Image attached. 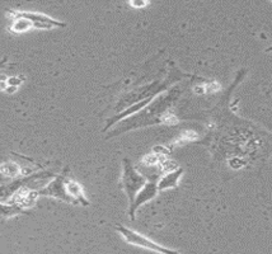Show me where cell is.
<instances>
[{
	"label": "cell",
	"mask_w": 272,
	"mask_h": 254,
	"mask_svg": "<svg viewBox=\"0 0 272 254\" xmlns=\"http://www.w3.org/2000/svg\"><path fill=\"white\" fill-rule=\"evenodd\" d=\"M114 229H116V230L118 232V234L126 240V243H129V244L131 245L144 248V249H148V251L155 252V253H159V254H181L180 252L173 251V249H169V248L161 247V245L157 244L155 241L150 240V239L144 236V235L134 232V230L126 228V226L116 225L114 226Z\"/></svg>",
	"instance_id": "6da1fadb"
},
{
	"label": "cell",
	"mask_w": 272,
	"mask_h": 254,
	"mask_svg": "<svg viewBox=\"0 0 272 254\" xmlns=\"http://www.w3.org/2000/svg\"><path fill=\"white\" fill-rule=\"evenodd\" d=\"M146 183L145 177L135 169L133 164H131L130 159H124V173H122V178H121V186L126 192L127 197H129V203H131L135 198L136 193L142 188V186Z\"/></svg>",
	"instance_id": "7a4b0ae2"
},
{
	"label": "cell",
	"mask_w": 272,
	"mask_h": 254,
	"mask_svg": "<svg viewBox=\"0 0 272 254\" xmlns=\"http://www.w3.org/2000/svg\"><path fill=\"white\" fill-rule=\"evenodd\" d=\"M68 175H69V168H65V170L63 173H60V174H57L56 177H54V179L47 186H45L41 190H37L38 197H54V198H57V200H61L64 202L73 205V201L68 196L67 190H65V179H67Z\"/></svg>",
	"instance_id": "3957f363"
},
{
	"label": "cell",
	"mask_w": 272,
	"mask_h": 254,
	"mask_svg": "<svg viewBox=\"0 0 272 254\" xmlns=\"http://www.w3.org/2000/svg\"><path fill=\"white\" fill-rule=\"evenodd\" d=\"M18 16L28 19L33 25V29H52V28H63L67 27V23L60 22L57 19L51 18V17L42 14V13L36 12H18Z\"/></svg>",
	"instance_id": "277c9868"
},
{
	"label": "cell",
	"mask_w": 272,
	"mask_h": 254,
	"mask_svg": "<svg viewBox=\"0 0 272 254\" xmlns=\"http://www.w3.org/2000/svg\"><path fill=\"white\" fill-rule=\"evenodd\" d=\"M158 192L159 190L155 182H148V183L144 184L141 190L136 193L133 202L130 203V207H129V216H130V219H135V213L139 210V207L142 206L144 203L152 201L158 194Z\"/></svg>",
	"instance_id": "5b68a950"
},
{
	"label": "cell",
	"mask_w": 272,
	"mask_h": 254,
	"mask_svg": "<svg viewBox=\"0 0 272 254\" xmlns=\"http://www.w3.org/2000/svg\"><path fill=\"white\" fill-rule=\"evenodd\" d=\"M65 190H67L68 196L71 198L73 205H83V206H88L89 201L86 198L84 194V190L76 181H74L73 178H70L68 175L65 179Z\"/></svg>",
	"instance_id": "8992f818"
},
{
	"label": "cell",
	"mask_w": 272,
	"mask_h": 254,
	"mask_svg": "<svg viewBox=\"0 0 272 254\" xmlns=\"http://www.w3.org/2000/svg\"><path fill=\"white\" fill-rule=\"evenodd\" d=\"M182 174H183V168H177L176 170L169 171V173L163 175L159 179L158 183H157L158 190H164L176 187L178 184V181H180V178L182 177Z\"/></svg>",
	"instance_id": "52a82bcc"
},
{
	"label": "cell",
	"mask_w": 272,
	"mask_h": 254,
	"mask_svg": "<svg viewBox=\"0 0 272 254\" xmlns=\"http://www.w3.org/2000/svg\"><path fill=\"white\" fill-rule=\"evenodd\" d=\"M24 210L21 207L13 205V203H3L0 202V219H9L13 216H17L22 213Z\"/></svg>",
	"instance_id": "ba28073f"
},
{
	"label": "cell",
	"mask_w": 272,
	"mask_h": 254,
	"mask_svg": "<svg viewBox=\"0 0 272 254\" xmlns=\"http://www.w3.org/2000/svg\"><path fill=\"white\" fill-rule=\"evenodd\" d=\"M23 79H24V78H22V76H10V78L6 79V85L18 88V86L23 83Z\"/></svg>",
	"instance_id": "9c48e42d"
},
{
	"label": "cell",
	"mask_w": 272,
	"mask_h": 254,
	"mask_svg": "<svg viewBox=\"0 0 272 254\" xmlns=\"http://www.w3.org/2000/svg\"><path fill=\"white\" fill-rule=\"evenodd\" d=\"M131 6H135V8H142V6H146L148 5V3H145V1H131L130 3Z\"/></svg>",
	"instance_id": "30bf717a"
},
{
	"label": "cell",
	"mask_w": 272,
	"mask_h": 254,
	"mask_svg": "<svg viewBox=\"0 0 272 254\" xmlns=\"http://www.w3.org/2000/svg\"><path fill=\"white\" fill-rule=\"evenodd\" d=\"M6 65H8V57H4L0 60V69H4Z\"/></svg>",
	"instance_id": "8fae6325"
},
{
	"label": "cell",
	"mask_w": 272,
	"mask_h": 254,
	"mask_svg": "<svg viewBox=\"0 0 272 254\" xmlns=\"http://www.w3.org/2000/svg\"><path fill=\"white\" fill-rule=\"evenodd\" d=\"M6 86V82H0V92H5Z\"/></svg>",
	"instance_id": "7c38bea8"
},
{
	"label": "cell",
	"mask_w": 272,
	"mask_h": 254,
	"mask_svg": "<svg viewBox=\"0 0 272 254\" xmlns=\"http://www.w3.org/2000/svg\"><path fill=\"white\" fill-rule=\"evenodd\" d=\"M18 88H14V86H6V89H5V92L6 93H14L17 90Z\"/></svg>",
	"instance_id": "4fadbf2b"
}]
</instances>
